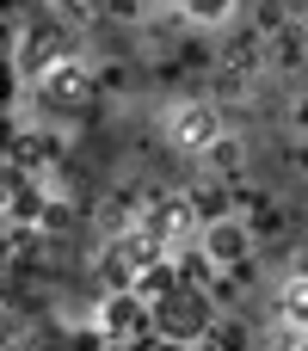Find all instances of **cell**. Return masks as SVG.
I'll return each instance as SVG.
<instances>
[{"mask_svg":"<svg viewBox=\"0 0 308 351\" xmlns=\"http://www.w3.org/2000/svg\"><path fill=\"white\" fill-rule=\"evenodd\" d=\"M204 259H216V265H228V271H253L247 259H253V234H247V222H235V216H216L210 228H204Z\"/></svg>","mask_w":308,"mask_h":351,"instance_id":"3","label":"cell"},{"mask_svg":"<svg viewBox=\"0 0 308 351\" xmlns=\"http://www.w3.org/2000/svg\"><path fill=\"white\" fill-rule=\"evenodd\" d=\"M210 296L204 290H167L161 302H154V333L161 339H204L210 333Z\"/></svg>","mask_w":308,"mask_h":351,"instance_id":"1","label":"cell"},{"mask_svg":"<svg viewBox=\"0 0 308 351\" xmlns=\"http://www.w3.org/2000/svg\"><path fill=\"white\" fill-rule=\"evenodd\" d=\"M185 6H191V12H198V19H210V25H216V19H228V12H235V0H185Z\"/></svg>","mask_w":308,"mask_h":351,"instance_id":"6","label":"cell"},{"mask_svg":"<svg viewBox=\"0 0 308 351\" xmlns=\"http://www.w3.org/2000/svg\"><path fill=\"white\" fill-rule=\"evenodd\" d=\"M167 136H173V148H185V154H210V148L222 142V117H216V105H173Z\"/></svg>","mask_w":308,"mask_h":351,"instance_id":"2","label":"cell"},{"mask_svg":"<svg viewBox=\"0 0 308 351\" xmlns=\"http://www.w3.org/2000/svg\"><path fill=\"white\" fill-rule=\"evenodd\" d=\"M272 49H278V68H303V56H308V37H303V31H290V25H284Z\"/></svg>","mask_w":308,"mask_h":351,"instance_id":"5","label":"cell"},{"mask_svg":"<svg viewBox=\"0 0 308 351\" xmlns=\"http://www.w3.org/2000/svg\"><path fill=\"white\" fill-rule=\"evenodd\" d=\"M290 123H296V136H308V93L290 105Z\"/></svg>","mask_w":308,"mask_h":351,"instance_id":"7","label":"cell"},{"mask_svg":"<svg viewBox=\"0 0 308 351\" xmlns=\"http://www.w3.org/2000/svg\"><path fill=\"white\" fill-rule=\"evenodd\" d=\"M93 74L86 68H62V74H49L43 80V111H56V117H86L93 111Z\"/></svg>","mask_w":308,"mask_h":351,"instance_id":"4","label":"cell"}]
</instances>
